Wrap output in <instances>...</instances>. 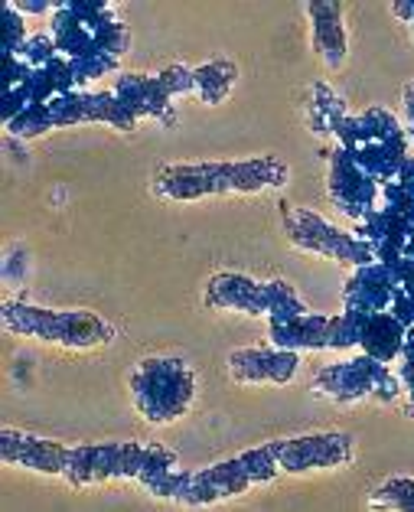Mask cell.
Instances as JSON below:
<instances>
[{"label":"cell","mask_w":414,"mask_h":512,"mask_svg":"<svg viewBox=\"0 0 414 512\" xmlns=\"http://www.w3.org/2000/svg\"><path fill=\"white\" fill-rule=\"evenodd\" d=\"M405 336H408V327H401L388 310H382V314H369L362 320L359 346H362V353L372 359L392 362L401 356V349H405Z\"/></svg>","instance_id":"17"},{"label":"cell","mask_w":414,"mask_h":512,"mask_svg":"<svg viewBox=\"0 0 414 512\" xmlns=\"http://www.w3.org/2000/svg\"><path fill=\"white\" fill-rule=\"evenodd\" d=\"M30 66L20 56H4V89H17V85L27 79Z\"/></svg>","instance_id":"35"},{"label":"cell","mask_w":414,"mask_h":512,"mask_svg":"<svg viewBox=\"0 0 414 512\" xmlns=\"http://www.w3.org/2000/svg\"><path fill=\"white\" fill-rule=\"evenodd\" d=\"M177 467V457L170 451H163V447H144L141 451V467H137V480L144 486H150L154 480H160L163 473H170Z\"/></svg>","instance_id":"28"},{"label":"cell","mask_w":414,"mask_h":512,"mask_svg":"<svg viewBox=\"0 0 414 512\" xmlns=\"http://www.w3.org/2000/svg\"><path fill=\"white\" fill-rule=\"evenodd\" d=\"M284 229H287V239H291L297 248H307V252H320L326 258H336L343 265H353V268H366L375 261L372 248L356 239V235L333 229L330 222L320 219L317 212H307V209H287L284 206Z\"/></svg>","instance_id":"5"},{"label":"cell","mask_w":414,"mask_h":512,"mask_svg":"<svg viewBox=\"0 0 414 512\" xmlns=\"http://www.w3.org/2000/svg\"><path fill=\"white\" fill-rule=\"evenodd\" d=\"M10 7L20 10V14H46V10H53L49 0H10Z\"/></svg>","instance_id":"36"},{"label":"cell","mask_w":414,"mask_h":512,"mask_svg":"<svg viewBox=\"0 0 414 512\" xmlns=\"http://www.w3.org/2000/svg\"><path fill=\"white\" fill-rule=\"evenodd\" d=\"M313 20V49L330 69H340L346 62V27L340 4H307Z\"/></svg>","instance_id":"16"},{"label":"cell","mask_w":414,"mask_h":512,"mask_svg":"<svg viewBox=\"0 0 414 512\" xmlns=\"http://www.w3.org/2000/svg\"><path fill=\"white\" fill-rule=\"evenodd\" d=\"M278 464L287 473L304 470H330L343 467L353 460V441L346 434H310V437H291V441H274Z\"/></svg>","instance_id":"7"},{"label":"cell","mask_w":414,"mask_h":512,"mask_svg":"<svg viewBox=\"0 0 414 512\" xmlns=\"http://www.w3.org/2000/svg\"><path fill=\"white\" fill-rule=\"evenodd\" d=\"M395 294V278L392 268L382 265V261H372L366 268H356L353 278L346 281L343 301L346 310H362V314H382L392 304Z\"/></svg>","instance_id":"14"},{"label":"cell","mask_w":414,"mask_h":512,"mask_svg":"<svg viewBox=\"0 0 414 512\" xmlns=\"http://www.w3.org/2000/svg\"><path fill=\"white\" fill-rule=\"evenodd\" d=\"M69 62H72L75 79H79V89H82L85 82H95V79H102V76H108V72L118 69V59L102 53V49H95V53H85L79 59H69Z\"/></svg>","instance_id":"27"},{"label":"cell","mask_w":414,"mask_h":512,"mask_svg":"<svg viewBox=\"0 0 414 512\" xmlns=\"http://www.w3.org/2000/svg\"><path fill=\"white\" fill-rule=\"evenodd\" d=\"M69 447L59 441H46V437L20 434L14 428L0 431V460L7 467H27L36 473H59L66 470Z\"/></svg>","instance_id":"9"},{"label":"cell","mask_w":414,"mask_h":512,"mask_svg":"<svg viewBox=\"0 0 414 512\" xmlns=\"http://www.w3.org/2000/svg\"><path fill=\"white\" fill-rule=\"evenodd\" d=\"M405 111H408V118H414V82L405 89Z\"/></svg>","instance_id":"39"},{"label":"cell","mask_w":414,"mask_h":512,"mask_svg":"<svg viewBox=\"0 0 414 512\" xmlns=\"http://www.w3.org/2000/svg\"><path fill=\"white\" fill-rule=\"evenodd\" d=\"M408 134H411V137H414V118H411V131H408Z\"/></svg>","instance_id":"41"},{"label":"cell","mask_w":414,"mask_h":512,"mask_svg":"<svg viewBox=\"0 0 414 512\" xmlns=\"http://www.w3.org/2000/svg\"><path fill=\"white\" fill-rule=\"evenodd\" d=\"M23 62H27L30 69H46L49 62L53 59H59V46H56V40L53 36H30L27 43H23V49L17 53Z\"/></svg>","instance_id":"29"},{"label":"cell","mask_w":414,"mask_h":512,"mask_svg":"<svg viewBox=\"0 0 414 512\" xmlns=\"http://www.w3.org/2000/svg\"><path fill=\"white\" fill-rule=\"evenodd\" d=\"M326 327H330V317L320 314H300L291 320L271 323V343L278 349H326Z\"/></svg>","instance_id":"18"},{"label":"cell","mask_w":414,"mask_h":512,"mask_svg":"<svg viewBox=\"0 0 414 512\" xmlns=\"http://www.w3.org/2000/svg\"><path fill=\"white\" fill-rule=\"evenodd\" d=\"M313 389L320 395L333 398V402H356V398H379V402H392L401 392V379L388 372L385 362L372 356H356L340 366L323 369Z\"/></svg>","instance_id":"4"},{"label":"cell","mask_w":414,"mask_h":512,"mask_svg":"<svg viewBox=\"0 0 414 512\" xmlns=\"http://www.w3.org/2000/svg\"><path fill=\"white\" fill-rule=\"evenodd\" d=\"M190 480H193V470H177V467H173L170 473H163L160 480L150 483L147 490L154 493V496H160V499H180V503H183L186 490H190Z\"/></svg>","instance_id":"30"},{"label":"cell","mask_w":414,"mask_h":512,"mask_svg":"<svg viewBox=\"0 0 414 512\" xmlns=\"http://www.w3.org/2000/svg\"><path fill=\"white\" fill-rule=\"evenodd\" d=\"M388 314H392L401 327H414V291L411 287H395L392 304H388Z\"/></svg>","instance_id":"34"},{"label":"cell","mask_w":414,"mask_h":512,"mask_svg":"<svg viewBox=\"0 0 414 512\" xmlns=\"http://www.w3.org/2000/svg\"><path fill=\"white\" fill-rule=\"evenodd\" d=\"M405 190L411 193V199H414V157H408L405 164H401V170H398V177H395Z\"/></svg>","instance_id":"37"},{"label":"cell","mask_w":414,"mask_h":512,"mask_svg":"<svg viewBox=\"0 0 414 512\" xmlns=\"http://www.w3.org/2000/svg\"><path fill=\"white\" fill-rule=\"evenodd\" d=\"M268 320L271 323H281V320H291L307 314L304 301L297 297V291L287 281H268Z\"/></svg>","instance_id":"23"},{"label":"cell","mask_w":414,"mask_h":512,"mask_svg":"<svg viewBox=\"0 0 414 512\" xmlns=\"http://www.w3.org/2000/svg\"><path fill=\"white\" fill-rule=\"evenodd\" d=\"M346 118V108L340 102V95H333V89L326 85H313L310 92V131L313 134H333V128Z\"/></svg>","instance_id":"20"},{"label":"cell","mask_w":414,"mask_h":512,"mask_svg":"<svg viewBox=\"0 0 414 512\" xmlns=\"http://www.w3.org/2000/svg\"><path fill=\"white\" fill-rule=\"evenodd\" d=\"M92 121H105L118 131H134L141 118L115 92H92Z\"/></svg>","instance_id":"21"},{"label":"cell","mask_w":414,"mask_h":512,"mask_svg":"<svg viewBox=\"0 0 414 512\" xmlns=\"http://www.w3.org/2000/svg\"><path fill=\"white\" fill-rule=\"evenodd\" d=\"M369 503L375 509H398V512H414V480L401 477V480H388L379 490L372 493Z\"/></svg>","instance_id":"24"},{"label":"cell","mask_w":414,"mask_h":512,"mask_svg":"<svg viewBox=\"0 0 414 512\" xmlns=\"http://www.w3.org/2000/svg\"><path fill=\"white\" fill-rule=\"evenodd\" d=\"M49 111H53L56 128H72L79 121H92V92H69V95H56L49 102Z\"/></svg>","instance_id":"22"},{"label":"cell","mask_w":414,"mask_h":512,"mask_svg":"<svg viewBox=\"0 0 414 512\" xmlns=\"http://www.w3.org/2000/svg\"><path fill=\"white\" fill-rule=\"evenodd\" d=\"M160 82H163V89L170 92V98L186 95V92H193V89H196V82H193V69H183V66H170V69H163V72H160Z\"/></svg>","instance_id":"33"},{"label":"cell","mask_w":414,"mask_h":512,"mask_svg":"<svg viewBox=\"0 0 414 512\" xmlns=\"http://www.w3.org/2000/svg\"><path fill=\"white\" fill-rule=\"evenodd\" d=\"M111 92H115L121 102L134 111L137 118H157L163 124L177 121V115H173L170 92L163 89L160 76H144V72H131V76H121Z\"/></svg>","instance_id":"13"},{"label":"cell","mask_w":414,"mask_h":512,"mask_svg":"<svg viewBox=\"0 0 414 512\" xmlns=\"http://www.w3.org/2000/svg\"><path fill=\"white\" fill-rule=\"evenodd\" d=\"M287 180V167L274 157L238 164H177L157 173L154 190L163 199H199L216 193H261Z\"/></svg>","instance_id":"1"},{"label":"cell","mask_w":414,"mask_h":512,"mask_svg":"<svg viewBox=\"0 0 414 512\" xmlns=\"http://www.w3.org/2000/svg\"><path fill=\"white\" fill-rule=\"evenodd\" d=\"M131 395L147 421H173L196 395L193 369L183 359H144L131 376Z\"/></svg>","instance_id":"3"},{"label":"cell","mask_w":414,"mask_h":512,"mask_svg":"<svg viewBox=\"0 0 414 512\" xmlns=\"http://www.w3.org/2000/svg\"><path fill=\"white\" fill-rule=\"evenodd\" d=\"M395 14H398L401 20L414 23V0H411V4H408V0H401V4H395Z\"/></svg>","instance_id":"38"},{"label":"cell","mask_w":414,"mask_h":512,"mask_svg":"<svg viewBox=\"0 0 414 512\" xmlns=\"http://www.w3.org/2000/svg\"><path fill=\"white\" fill-rule=\"evenodd\" d=\"M46 76H49V82H53V89H56V95H69V92H79V79H75V72H72V62L66 59V56H59V59H53L49 66L43 69Z\"/></svg>","instance_id":"32"},{"label":"cell","mask_w":414,"mask_h":512,"mask_svg":"<svg viewBox=\"0 0 414 512\" xmlns=\"http://www.w3.org/2000/svg\"><path fill=\"white\" fill-rule=\"evenodd\" d=\"M49 128H56L49 102L46 105H30L27 111H20V115L7 124V131L14 137H36V134H46Z\"/></svg>","instance_id":"25"},{"label":"cell","mask_w":414,"mask_h":512,"mask_svg":"<svg viewBox=\"0 0 414 512\" xmlns=\"http://www.w3.org/2000/svg\"><path fill=\"white\" fill-rule=\"evenodd\" d=\"M248 486H255V483H252V477H248L242 457H235V460H225V464H216L209 470L193 473L190 490H186L183 503H190V506L219 503V499L242 496Z\"/></svg>","instance_id":"12"},{"label":"cell","mask_w":414,"mask_h":512,"mask_svg":"<svg viewBox=\"0 0 414 512\" xmlns=\"http://www.w3.org/2000/svg\"><path fill=\"white\" fill-rule=\"evenodd\" d=\"M414 232V222L408 216H401L395 209H372L366 219L356 226V239L366 242L372 252H375V261H382V265H392L395 258L405 255V245Z\"/></svg>","instance_id":"10"},{"label":"cell","mask_w":414,"mask_h":512,"mask_svg":"<svg viewBox=\"0 0 414 512\" xmlns=\"http://www.w3.org/2000/svg\"><path fill=\"white\" fill-rule=\"evenodd\" d=\"M4 330L33 336V340L69 346V349H95L111 340V327L89 314V310H46L33 304H4L0 307Z\"/></svg>","instance_id":"2"},{"label":"cell","mask_w":414,"mask_h":512,"mask_svg":"<svg viewBox=\"0 0 414 512\" xmlns=\"http://www.w3.org/2000/svg\"><path fill=\"white\" fill-rule=\"evenodd\" d=\"M144 444H79L66 454V477L72 486H92L102 480H137Z\"/></svg>","instance_id":"6"},{"label":"cell","mask_w":414,"mask_h":512,"mask_svg":"<svg viewBox=\"0 0 414 512\" xmlns=\"http://www.w3.org/2000/svg\"><path fill=\"white\" fill-rule=\"evenodd\" d=\"M408 411H411V415H414V389L408 392Z\"/></svg>","instance_id":"40"},{"label":"cell","mask_w":414,"mask_h":512,"mask_svg":"<svg viewBox=\"0 0 414 512\" xmlns=\"http://www.w3.org/2000/svg\"><path fill=\"white\" fill-rule=\"evenodd\" d=\"M242 457V464L248 470V477H252V483H268L281 473V464H278V454H274V441L265 444V447H255V451H245L238 454Z\"/></svg>","instance_id":"26"},{"label":"cell","mask_w":414,"mask_h":512,"mask_svg":"<svg viewBox=\"0 0 414 512\" xmlns=\"http://www.w3.org/2000/svg\"><path fill=\"white\" fill-rule=\"evenodd\" d=\"M206 304L219 310H242L252 317H268V287L245 274H216L206 287Z\"/></svg>","instance_id":"15"},{"label":"cell","mask_w":414,"mask_h":512,"mask_svg":"<svg viewBox=\"0 0 414 512\" xmlns=\"http://www.w3.org/2000/svg\"><path fill=\"white\" fill-rule=\"evenodd\" d=\"M4 56H17L20 49H23V43L30 40L27 36V23L20 20V10H14V7H4Z\"/></svg>","instance_id":"31"},{"label":"cell","mask_w":414,"mask_h":512,"mask_svg":"<svg viewBox=\"0 0 414 512\" xmlns=\"http://www.w3.org/2000/svg\"><path fill=\"white\" fill-rule=\"evenodd\" d=\"M235 79H238V69L232 66V62H225V59L206 62V66L193 69V82H196L193 92L203 98V102L219 105V102H225V98H229Z\"/></svg>","instance_id":"19"},{"label":"cell","mask_w":414,"mask_h":512,"mask_svg":"<svg viewBox=\"0 0 414 512\" xmlns=\"http://www.w3.org/2000/svg\"><path fill=\"white\" fill-rule=\"evenodd\" d=\"M300 366L291 349H238L229 356V372L238 382H291Z\"/></svg>","instance_id":"11"},{"label":"cell","mask_w":414,"mask_h":512,"mask_svg":"<svg viewBox=\"0 0 414 512\" xmlns=\"http://www.w3.org/2000/svg\"><path fill=\"white\" fill-rule=\"evenodd\" d=\"M330 196L336 199L346 216L362 222L375 209V199L382 196V186L375 183L369 173H362L353 154L346 147L333 151V167H330Z\"/></svg>","instance_id":"8"}]
</instances>
